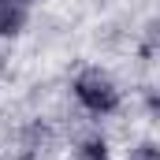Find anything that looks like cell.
<instances>
[{
    "mask_svg": "<svg viewBox=\"0 0 160 160\" xmlns=\"http://www.w3.org/2000/svg\"><path fill=\"white\" fill-rule=\"evenodd\" d=\"M75 93H78V101L89 108V112H112L116 108V86L104 78L101 71H86L78 82H75Z\"/></svg>",
    "mask_w": 160,
    "mask_h": 160,
    "instance_id": "1",
    "label": "cell"
},
{
    "mask_svg": "<svg viewBox=\"0 0 160 160\" xmlns=\"http://www.w3.org/2000/svg\"><path fill=\"white\" fill-rule=\"evenodd\" d=\"M78 160H108V153H104V142H89L86 149H82Z\"/></svg>",
    "mask_w": 160,
    "mask_h": 160,
    "instance_id": "2",
    "label": "cell"
}]
</instances>
